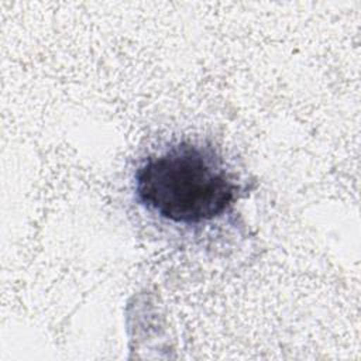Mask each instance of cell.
I'll return each instance as SVG.
<instances>
[{"mask_svg":"<svg viewBox=\"0 0 361 361\" xmlns=\"http://www.w3.org/2000/svg\"><path fill=\"white\" fill-rule=\"evenodd\" d=\"M135 197L147 212L183 226H197L224 214L238 185L217 151L180 141L148 155L134 175Z\"/></svg>","mask_w":361,"mask_h":361,"instance_id":"cell-1","label":"cell"}]
</instances>
